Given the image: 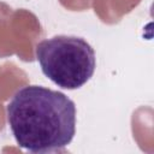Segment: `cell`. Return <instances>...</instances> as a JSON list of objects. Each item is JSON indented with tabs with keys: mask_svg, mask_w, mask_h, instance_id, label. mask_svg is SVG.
<instances>
[{
	"mask_svg": "<svg viewBox=\"0 0 154 154\" xmlns=\"http://www.w3.org/2000/svg\"><path fill=\"white\" fill-rule=\"evenodd\" d=\"M17 144L30 153L65 149L76 134V106L64 93L42 85L18 89L6 106Z\"/></svg>",
	"mask_w": 154,
	"mask_h": 154,
	"instance_id": "cell-1",
	"label": "cell"
},
{
	"mask_svg": "<svg viewBox=\"0 0 154 154\" xmlns=\"http://www.w3.org/2000/svg\"><path fill=\"white\" fill-rule=\"evenodd\" d=\"M43 75L63 89H78L94 75L96 58L82 37L58 35L42 40L35 48Z\"/></svg>",
	"mask_w": 154,
	"mask_h": 154,
	"instance_id": "cell-2",
	"label": "cell"
}]
</instances>
